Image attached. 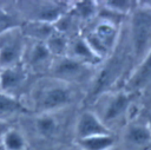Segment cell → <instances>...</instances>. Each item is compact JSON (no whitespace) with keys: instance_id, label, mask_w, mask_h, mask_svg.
Listing matches in <instances>:
<instances>
[{"instance_id":"6da1fadb","label":"cell","mask_w":151,"mask_h":150,"mask_svg":"<svg viewBox=\"0 0 151 150\" xmlns=\"http://www.w3.org/2000/svg\"><path fill=\"white\" fill-rule=\"evenodd\" d=\"M74 92L70 84L47 78L32 90V104L37 113H55L73 102Z\"/></svg>"},{"instance_id":"7a4b0ae2","label":"cell","mask_w":151,"mask_h":150,"mask_svg":"<svg viewBox=\"0 0 151 150\" xmlns=\"http://www.w3.org/2000/svg\"><path fill=\"white\" fill-rule=\"evenodd\" d=\"M130 43L134 59L139 63L151 50V7L139 6L131 12Z\"/></svg>"},{"instance_id":"3957f363","label":"cell","mask_w":151,"mask_h":150,"mask_svg":"<svg viewBox=\"0 0 151 150\" xmlns=\"http://www.w3.org/2000/svg\"><path fill=\"white\" fill-rule=\"evenodd\" d=\"M81 35L92 51L103 60L105 57L110 56L117 45L119 35L118 22L112 19L100 17L98 22Z\"/></svg>"},{"instance_id":"277c9868","label":"cell","mask_w":151,"mask_h":150,"mask_svg":"<svg viewBox=\"0 0 151 150\" xmlns=\"http://www.w3.org/2000/svg\"><path fill=\"white\" fill-rule=\"evenodd\" d=\"M98 112H94L103 124L110 130L112 124L122 120L131 109L132 105V92L126 90L123 91H106L100 94Z\"/></svg>"},{"instance_id":"5b68a950","label":"cell","mask_w":151,"mask_h":150,"mask_svg":"<svg viewBox=\"0 0 151 150\" xmlns=\"http://www.w3.org/2000/svg\"><path fill=\"white\" fill-rule=\"evenodd\" d=\"M26 39L21 26L0 34V71L22 64L27 45Z\"/></svg>"},{"instance_id":"8992f818","label":"cell","mask_w":151,"mask_h":150,"mask_svg":"<svg viewBox=\"0 0 151 150\" xmlns=\"http://www.w3.org/2000/svg\"><path fill=\"white\" fill-rule=\"evenodd\" d=\"M50 77L66 84L83 83L91 76V66L85 65L68 56L53 57L47 71Z\"/></svg>"},{"instance_id":"52a82bcc","label":"cell","mask_w":151,"mask_h":150,"mask_svg":"<svg viewBox=\"0 0 151 150\" xmlns=\"http://www.w3.org/2000/svg\"><path fill=\"white\" fill-rule=\"evenodd\" d=\"M66 2L60 1H38L32 2V7H28V21H37L54 25L65 13L68 12L70 7L65 6Z\"/></svg>"},{"instance_id":"ba28073f","label":"cell","mask_w":151,"mask_h":150,"mask_svg":"<svg viewBox=\"0 0 151 150\" xmlns=\"http://www.w3.org/2000/svg\"><path fill=\"white\" fill-rule=\"evenodd\" d=\"M53 56L51 54L44 41L32 40V44L29 46L26 45L22 65L27 71L28 70L33 72L48 71Z\"/></svg>"},{"instance_id":"9c48e42d","label":"cell","mask_w":151,"mask_h":150,"mask_svg":"<svg viewBox=\"0 0 151 150\" xmlns=\"http://www.w3.org/2000/svg\"><path fill=\"white\" fill-rule=\"evenodd\" d=\"M123 138L133 149H144L151 144V125L149 120H130L124 129Z\"/></svg>"},{"instance_id":"30bf717a","label":"cell","mask_w":151,"mask_h":150,"mask_svg":"<svg viewBox=\"0 0 151 150\" xmlns=\"http://www.w3.org/2000/svg\"><path fill=\"white\" fill-rule=\"evenodd\" d=\"M106 133L111 132L93 111H84L77 118L74 126V135L77 141Z\"/></svg>"},{"instance_id":"8fae6325","label":"cell","mask_w":151,"mask_h":150,"mask_svg":"<svg viewBox=\"0 0 151 150\" xmlns=\"http://www.w3.org/2000/svg\"><path fill=\"white\" fill-rule=\"evenodd\" d=\"M28 71L24 65L5 69L0 71V92L18 98V93L24 89L27 81Z\"/></svg>"},{"instance_id":"7c38bea8","label":"cell","mask_w":151,"mask_h":150,"mask_svg":"<svg viewBox=\"0 0 151 150\" xmlns=\"http://www.w3.org/2000/svg\"><path fill=\"white\" fill-rule=\"evenodd\" d=\"M68 57L85 64L88 66H94L101 61V59L92 51V48L88 46L86 40L81 34L68 38V45H67V54Z\"/></svg>"},{"instance_id":"4fadbf2b","label":"cell","mask_w":151,"mask_h":150,"mask_svg":"<svg viewBox=\"0 0 151 150\" xmlns=\"http://www.w3.org/2000/svg\"><path fill=\"white\" fill-rule=\"evenodd\" d=\"M149 83H151V50L137 64L136 70L131 73V76L126 81L125 90L133 93L145 87Z\"/></svg>"},{"instance_id":"5bb4252c","label":"cell","mask_w":151,"mask_h":150,"mask_svg":"<svg viewBox=\"0 0 151 150\" xmlns=\"http://www.w3.org/2000/svg\"><path fill=\"white\" fill-rule=\"evenodd\" d=\"M33 126L34 131L42 138H53L59 132V122L55 113H37Z\"/></svg>"},{"instance_id":"9a60e30c","label":"cell","mask_w":151,"mask_h":150,"mask_svg":"<svg viewBox=\"0 0 151 150\" xmlns=\"http://www.w3.org/2000/svg\"><path fill=\"white\" fill-rule=\"evenodd\" d=\"M114 143V137L111 133L99 135L77 141V145L81 150H111L113 149Z\"/></svg>"},{"instance_id":"2e32d148","label":"cell","mask_w":151,"mask_h":150,"mask_svg":"<svg viewBox=\"0 0 151 150\" xmlns=\"http://www.w3.org/2000/svg\"><path fill=\"white\" fill-rule=\"evenodd\" d=\"M24 111H26V107L17 97L0 92V118L6 119L5 117Z\"/></svg>"},{"instance_id":"e0dca14e","label":"cell","mask_w":151,"mask_h":150,"mask_svg":"<svg viewBox=\"0 0 151 150\" xmlns=\"http://www.w3.org/2000/svg\"><path fill=\"white\" fill-rule=\"evenodd\" d=\"M1 143L5 150H26L27 142L25 136L17 129L11 128L2 137Z\"/></svg>"},{"instance_id":"ac0fdd59","label":"cell","mask_w":151,"mask_h":150,"mask_svg":"<svg viewBox=\"0 0 151 150\" xmlns=\"http://www.w3.org/2000/svg\"><path fill=\"white\" fill-rule=\"evenodd\" d=\"M45 44L53 57H61L67 54L68 38L57 31L45 41Z\"/></svg>"},{"instance_id":"d6986e66","label":"cell","mask_w":151,"mask_h":150,"mask_svg":"<svg viewBox=\"0 0 151 150\" xmlns=\"http://www.w3.org/2000/svg\"><path fill=\"white\" fill-rule=\"evenodd\" d=\"M70 12L80 20H86L97 13V4L94 1H77L70 7Z\"/></svg>"},{"instance_id":"ffe728a7","label":"cell","mask_w":151,"mask_h":150,"mask_svg":"<svg viewBox=\"0 0 151 150\" xmlns=\"http://www.w3.org/2000/svg\"><path fill=\"white\" fill-rule=\"evenodd\" d=\"M105 8L117 15H124L131 13L134 6L133 2L129 0H109L105 2Z\"/></svg>"},{"instance_id":"44dd1931","label":"cell","mask_w":151,"mask_h":150,"mask_svg":"<svg viewBox=\"0 0 151 150\" xmlns=\"http://www.w3.org/2000/svg\"><path fill=\"white\" fill-rule=\"evenodd\" d=\"M20 26L17 18L11 14L9 12H7L6 9L4 8H0V34H2L4 32L11 30V28H14V27H18Z\"/></svg>"},{"instance_id":"7402d4cb","label":"cell","mask_w":151,"mask_h":150,"mask_svg":"<svg viewBox=\"0 0 151 150\" xmlns=\"http://www.w3.org/2000/svg\"><path fill=\"white\" fill-rule=\"evenodd\" d=\"M12 126H11V124L6 120V119H2V118H0V141L2 139V137H4V135L11 129Z\"/></svg>"},{"instance_id":"603a6c76","label":"cell","mask_w":151,"mask_h":150,"mask_svg":"<svg viewBox=\"0 0 151 150\" xmlns=\"http://www.w3.org/2000/svg\"><path fill=\"white\" fill-rule=\"evenodd\" d=\"M65 150H81V149L76 144V145H73V146H68V148H66Z\"/></svg>"},{"instance_id":"cb8c5ba5","label":"cell","mask_w":151,"mask_h":150,"mask_svg":"<svg viewBox=\"0 0 151 150\" xmlns=\"http://www.w3.org/2000/svg\"><path fill=\"white\" fill-rule=\"evenodd\" d=\"M0 150H5V148H4L2 143H1V141H0Z\"/></svg>"},{"instance_id":"d4e9b609","label":"cell","mask_w":151,"mask_h":150,"mask_svg":"<svg viewBox=\"0 0 151 150\" xmlns=\"http://www.w3.org/2000/svg\"><path fill=\"white\" fill-rule=\"evenodd\" d=\"M149 123H150V125H151V113H150V120H149Z\"/></svg>"},{"instance_id":"484cf974","label":"cell","mask_w":151,"mask_h":150,"mask_svg":"<svg viewBox=\"0 0 151 150\" xmlns=\"http://www.w3.org/2000/svg\"><path fill=\"white\" fill-rule=\"evenodd\" d=\"M111 150H113V149H111Z\"/></svg>"},{"instance_id":"4316f807","label":"cell","mask_w":151,"mask_h":150,"mask_svg":"<svg viewBox=\"0 0 151 150\" xmlns=\"http://www.w3.org/2000/svg\"><path fill=\"white\" fill-rule=\"evenodd\" d=\"M26 150H28V149H26Z\"/></svg>"}]
</instances>
